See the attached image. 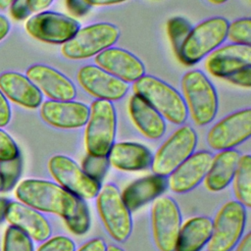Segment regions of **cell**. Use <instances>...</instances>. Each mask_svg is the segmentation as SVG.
Here are the masks:
<instances>
[{
    "label": "cell",
    "instance_id": "83f0119b",
    "mask_svg": "<svg viewBox=\"0 0 251 251\" xmlns=\"http://www.w3.org/2000/svg\"><path fill=\"white\" fill-rule=\"evenodd\" d=\"M191 28L192 26L190 23L182 17H174L168 21L167 31L171 44L176 56Z\"/></svg>",
    "mask_w": 251,
    "mask_h": 251
},
{
    "label": "cell",
    "instance_id": "d4e9b609",
    "mask_svg": "<svg viewBox=\"0 0 251 251\" xmlns=\"http://www.w3.org/2000/svg\"><path fill=\"white\" fill-rule=\"evenodd\" d=\"M240 154L233 149L222 150L212 158V162L204 178L206 188L219 192L226 188L232 180Z\"/></svg>",
    "mask_w": 251,
    "mask_h": 251
},
{
    "label": "cell",
    "instance_id": "bcb514c9",
    "mask_svg": "<svg viewBox=\"0 0 251 251\" xmlns=\"http://www.w3.org/2000/svg\"><path fill=\"white\" fill-rule=\"evenodd\" d=\"M106 251H125L123 248L117 246V245H114V244H111V245H107V248H106Z\"/></svg>",
    "mask_w": 251,
    "mask_h": 251
},
{
    "label": "cell",
    "instance_id": "ffe728a7",
    "mask_svg": "<svg viewBox=\"0 0 251 251\" xmlns=\"http://www.w3.org/2000/svg\"><path fill=\"white\" fill-rule=\"evenodd\" d=\"M5 220L35 241L46 240L52 232L47 219L39 211L22 202H8Z\"/></svg>",
    "mask_w": 251,
    "mask_h": 251
},
{
    "label": "cell",
    "instance_id": "ba28073f",
    "mask_svg": "<svg viewBox=\"0 0 251 251\" xmlns=\"http://www.w3.org/2000/svg\"><path fill=\"white\" fill-rule=\"evenodd\" d=\"M212 222L207 251H231L243 235L246 209L236 200L227 201L219 209Z\"/></svg>",
    "mask_w": 251,
    "mask_h": 251
},
{
    "label": "cell",
    "instance_id": "9c48e42d",
    "mask_svg": "<svg viewBox=\"0 0 251 251\" xmlns=\"http://www.w3.org/2000/svg\"><path fill=\"white\" fill-rule=\"evenodd\" d=\"M197 146V134L193 127L183 125L176 129L159 147L152 158L153 174L167 176L186 160Z\"/></svg>",
    "mask_w": 251,
    "mask_h": 251
},
{
    "label": "cell",
    "instance_id": "d590c367",
    "mask_svg": "<svg viewBox=\"0 0 251 251\" xmlns=\"http://www.w3.org/2000/svg\"><path fill=\"white\" fill-rule=\"evenodd\" d=\"M66 4L69 11L76 17L84 16L90 9L82 0H66Z\"/></svg>",
    "mask_w": 251,
    "mask_h": 251
},
{
    "label": "cell",
    "instance_id": "d6986e66",
    "mask_svg": "<svg viewBox=\"0 0 251 251\" xmlns=\"http://www.w3.org/2000/svg\"><path fill=\"white\" fill-rule=\"evenodd\" d=\"M247 67H251L250 45L226 44L216 48L205 60L208 73L221 78Z\"/></svg>",
    "mask_w": 251,
    "mask_h": 251
},
{
    "label": "cell",
    "instance_id": "b9f144b4",
    "mask_svg": "<svg viewBox=\"0 0 251 251\" xmlns=\"http://www.w3.org/2000/svg\"><path fill=\"white\" fill-rule=\"evenodd\" d=\"M235 251H251V233H246L235 246Z\"/></svg>",
    "mask_w": 251,
    "mask_h": 251
},
{
    "label": "cell",
    "instance_id": "484cf974",
    "mask_svg": "<svg viewBox=\"0 0 251 251\" xmlns=\"http://www.w3.org/2000/svg\"><path fill=\"white\" fill-rule=\"evenodd\" d=\"M212 228L213 222L209 217L188 219L179 228L174 251H201L211 237Z\"/></svg>",
    "mask_w": 251,
    "mask_h": 251
},
{
    "label": "cell",
    "instance_id": "5b68a950",
    "mask_svg": "<svg viewBox=\"0 0 251 251\" xmlns=\"http://www.w3.org/2000/svg\"><path fill=\"white\" fill-rule=\"evenodd\" d=\"M84 131L87 154L107 156L115 143L117 115L112 102L94 100L89 107V115Z\"/></svg>",
    "mask_w": 251,
    "mask_h": 251
},
{
    "label": "cell",
    "instance_id": "60d3db41",
    "mask_svg": "<svg viewBox=\"0 0 251 251\" xmlns=\"http://www.w3.org/2000/svg\"><path fill=\"white\" fill-rule=\"evenodd\" d=\"M86 5L89 7L95 6H110V5H116L123 2H126L127 0H82Z\"/></svg>",
    "mask_w": 251,
    "mask_h": 251
},
{
    "label": "cell",
    "instance_id": "d6a6232c",
    "mask_svg": "<svg viewBox=\"0 0 251 251\" xmlns=\"http://www.w3.org/2000/svg\"><path fill=\"white\" fill-rule=\"evenodd\" d=\"M36 251H75V244L68 236L56 235L44 240Z\"/></svg>",
    "mask_w": 251,
    "mask_h": 251
},
{
    "label": "cell",
    "instance_id": "7402d4cb",
    "mask_svg": "<svg viewBox=\"0 0 251 251\" xmlns=\"http://www.w3.org/2000/svg\"><path fill=\"white\" fill-rule=\"evenodd\" d=\"M0 90L5 97L27 109H36L42 103V93L24 75L6 72L0 75Z\"/></svg>",
    "mask_w": 251,
    "mask_h": 251
},
{
    "label": "cell",
    "instance_id": "74e56055",
    "mask_svg": "<svg viewBox=\"0 0 251 251\" xmlns=\"http://www.w3.org/2000/svg\"><path fill=\"white\" fill-rule=\"evenodd\" d=\"M11 119V108L6 97L0 90V127L7 126Z\"/></svg>",
    "mask_w": 251,
    "mask_h": 251
},
{
    "label": "cell",
    "instance_id": "ab89813d",
    "mask_svg": "<svg viewBox=\"0 0 251 251\" xmlns=\"http://www.w3.org/2000/svg\"><path fill=\"white\" fill-rule=\"evenodd\" d=\"M53 0H26V5L29 12L39 13L48 8Z\"/></svg>",
    "mask_w": 251,
    "mask_h": 251
},
{
    "label": "cell",
    "instance_id": "2e32d148",
    "mask_svg": "<svg viewBox=\"0 0 251 251\" xmlns=\"http://www.w3.org/2000/svg\"><path fill=\"white\" fill-rule=\"evenodd\" d=\"M94 62L97 67L126 82H134L145 74L141 60L127 50L109 47L98 53Z\"/></svg>",
    "mask_w": 251,
    "mask_h": 251
},
{
    "label": "cell",
    "instance_id": "8992f818",
    "mask_svg": "<svg viewBox=\"0 0 251 251\" xmlns=\"http://www.w3.org/2000/svg\"><path fill=\"white\" fill-rule=\"evenodd\" d=\"M96 208L108 234L117 242L126 241L132 230V217L115 184L101 186L96 195Z\"/></svg>",
    "mask_w": 251,
    "mask_h": 251
},
{
    "label": "cell",
    "instance_id": "4316f807",
    "mask_svg": "<svg viewBox=\"0 0 251 251\" xmlns=\"http://www.w3.org/2000/svg\"><path fill=\"white\" fill-rule=\"evenodd\" d=\"M233 193L240 204L245 208L251 207V156L240 155L233 175Z\"/></svg>",
    "mask_w": 251,
    "mask_h": 251
},
{
    "label": "cell",
    "instance_id": "8fae6325",
    "mask_svg": "<svg viewBox=\"0 0 251 251\" xmlns=\"http://www.w3.org/2000/svg\"><path fill=\"white\" fill-rule=\"evenodd\" d=\"M48 170L60 186L83 200L96 197L102 186L89 177L73 159L65 155L52 156L48 161Z\"/></svg>",
    "mask_w": 251,
    "mask_h": 251
},
{
    "label": "cell",
    "instance_id": "9a60e30c",
    "mask_svg": "<svg viewBox=\"0 0 251 251\" xmlns=\"http://www.w3.org/2000/svg\"><path fill=\"white\" fill-rule=\"evenodd\" d=\"M25 76L50 100L68 101L73 100L76 95L73 81L49 66L41 64L30 66L25 72Z\"/></svg>",
    "mask_w": 251,
    "mask_h": 251
},
{
    "label": "cell",
    "instance_id": "277c9868",
    "mask_svg": "<svg viewBox=\"0 0 251 251\" xmlns=\"http://www.w3.org/2000/svg\"><path fill=\"white\" fill-rule=\"evenodd\" d=\"M227 26L226 19L214 17L192 27L176 56L180 63L192 66L208 56L226 39Z\"/></svg>",
    "mask_w": 251,
    "mask_h": 251
},
{
    "label": "cell",
    "instance_id": "f35d334b",
    "mask_svg": "<svg viewBox=\"0 0 251 251\" xmlns=\"http://www.w3.org/2000/svg\"><path fill=\"white\" fill-rule=\"evenodd\" d=\"M11 6V13L15 19L22 20L25 18L29 13V10L26 5V0H16Z\"/></svg>",
    "mask_w": 251,
    "mask_h": 251
},
{
    "label": "cell",
    "instance_id": "e0dca14e",
    "mask_svg": "<svg viewBox=\"0 0 251 251\" xmlns=\"http://www.w3.org/2000/svg\"><path fill=\"white\" fill-rule=\"evenodd\" d=\"M89 107L84 103L68 100H47L41 103L40 116L51 126L74 129L83 126L88 119Z\"/></svg>",
    "mask_w": 251,
    "mask_h": 251
},
{
    "label": "cell",
    "instance_id": "5bb4252c",
    "mask_svg": "<svg viewBox=\"0 0 251 251\" xmlns=\"http://www.w3.org/2000/svg\"><path fill=\"white\" fill-rule=\"evenodd\" d=\"M76 78L81 88L98 100H120L129 88L127 82L115 77L96 65L81 67L77 71Z\"/></svg>",
    "mask_w": 251,
    "mask_h": 251
},
{
    "label": "cell",
    "instance_id": "603a6c76",
    "mask_svg": "<svg viewBox=\"0 0 251 251\" xmlns=\"http://www.w3.org/2000/svg\"><path fill=\"white\" fill-rule=\"evenodd\" d=\"M107 157L109 164L115 169L125 172H134L149 168L153 155L142 144L125 141L114 143Z\"/></svg>",
    "mask_w": 251,
    "mask_h": 251
},
{
    "label": "cell",
    "instance_id": "f546056e",
    "mask_svg": "<svg viewBox=\"0 0 251 251\" xmlns=\"http://www.w3.org/2000/svg\"><path fill=\"white\" fill-rule=\"evenodd\" d=\"M22 172L21 156L11 160L0 161V180L1 191L11 190L17 183Z\"/></svg>",
    "mask_w": 251,
    "mask_h": 251
},
{
    "label": "cell",
    "instance_id": "7dc6e473",
    "mask_svg": "<svg viewBox=\"0 0 251 251\" xmlns=\"http://www.w3.org/2000/svg\"><path fill=\"white\" fill-rule=\"evenodd\" d=\"M210 3H212V4H215V5H221V4H223V3H225V2H226L227 0H208Z\"/></svg>",
    "mask_w": 251,
    "mask_h": 251
},
{
    "label": "cell",
    "instance_id": "f6af8a7d",
    "mask_svg": "<svg viewBox=\"0 0 251 251\" xmlns=\"http://www.w3.org/2000/svg\"><path fill=\"white\" fill-rule=\"evenodd\" d=\"M16 0H0V9L4 10L11 6Z\"/></svg>",
    "mask_w": 251,
    "mask_h": 251
},
{
    "label": "cell",
    "instance_id": "ac0fdd59",
    "mask_svg": "<svg viewBox=\"0 0 251 251\" xmlns=\"http://www.w3.org/2000/svg\"><path fill=\"white\" fill-rule=\"evenodd\" d=\"M213 155L209 151L193 152L169 175L168 187L175 193H185L195 188L208 172Z\"/></svg>",
    "mask_w": 251,
    "mask_h": 251
},
{
    "label": "cell",
    "instance_id": "30bf717a",
    "mask_svg": "<svg viewBox=\"0 0 251 251\" xmlns=\"http://www.w3.org/2000/svg\"><path fill=\"white\" fill-rule=\"evenodd\" d=\"M181 226L177 203L169 196H159L151 209V227L155 246L159 251H174Z\"/></svg>",
    "mask_w": 251,
    "mask_h": 251
},
{
    "label": "cell",
    "instance_id": "e575fe53",
    "mask_svg": "<svg viewBox=\"0 0 251 251\" xmlns=\"http://www.w3.org/2000/svg\"><path fill=\"white\" fill-rule=\"evenodd\" d=\"M224 79L226 81L240 86L244 88H250L251 86V67H247L244 69H241L237 72H234L227 76H226Z\"/></svg>",
    "mask_w": 251,
    "mask_h": 251
},
{
    "label": "cell",
    "instance_id": "4fadbf2b",
    "mask_svg": "<svg viewBox=\"0 0 251 251\" xmlns=\"http://www.w3.org/2000/svg\"><path fill=\"white\" fill-rule=\"evenodd\" d=\"M251 135V110L244 109L231 113L209 129L207 143L210 148L222 151L232 149L246 141Z\"/></svg>",
    "mask_w": 251,
    "mask_h": 251
},
{
    "label": "cell",
    "instance_id": "7bdbcfd3",
    "mask_svg": "<svg viewBox=\"0 0 251 251\" xmlns=\"http://www.w3.org/2000/svg\"><path fill=\"white\" fill-rule=\"evenodd\" d=\"M10 30V23L6 17L0 15V41L8 34Z\"/></svg>",
    "mask_w": 251,
    "mask_h": 251
},
{
    "label": "cell",
    "instance_id": "1f68e13d",
    "mask_svg": "<svg viewBox=\"0 0 251 251\" xmlns=\"http://www.w3.org/2000/svg\"><path fill=\"white\" fill-rule=\"evenodd\" d=\"M226 38L235 44H251V20L243 18L228 23Z\"/></svg>",
    "mask_w": 251,
    "mask_h": 251
},
{
    "label": "cell",
    "instance_id": "836d02e7",
    "mask_svg": "<svg viewBox=\"0 0 251 251\" xmlns=\"http://www.w3.org/2000/svg\"><path fill=\"white\" fill-rule=\"evenodd\" d=\"M19 155V148L14 139L6 131L0 129V161L11 160Z\"/></svg>",
    "mask_w": 251,
    "mask_h": 251
},
{
    "label": "cell",
    "instance_id": "6da1fadb",
    "mask_svg": "<svg viewBox=\"0 0 251 251\" xmlns=\"http://www.w3.org/2000/svg\"><path fill=\"white\" fill-rule=\"evenodd\" d=\"M20 202L39 212L60 216L68 229L75 235H83L90 228V214L85 201L70 193L58 183L28 178L16 188Z\"/></svg>",
    "mask_w": 251,
    "mask_h": 251
},
{
    "label": "cell",
    "instance_id": "52a82bcc",
    "mask_svg": "<svg viewBox=\"0 0 251 251\" xmlns=\"http://www.w3.org/2000/svg\"><path fill=\"white\" fill-rule=\"evenodd\" d=\"M120 37V29L110 23H96L79 28L62 44V54L70 60H82L112 47Z\"/></svg>",
    "mask_w": 251,
    "mask_h": 251
},
{
    "label": "cell",
    "instance_id": "4dcf8cb0",
    "mask_svg": "<svg viewBox=\"0 0 251 251\" xmlns=\"http://www.w3.org/2000/svg\"><path fill=\"white\" fill-rule=\"evenodd\" d=\"M109 160L107 156H94L86 154L81 161L80 168L92 179L101 183L109 169Z\"/></svg>",
    "mask_w": 251,
    "mask_h": 251
},
{
    "label": "cell",
    "instance_id": "8d00e7d4",
    "mask_svg": "<svg viewBox=\"0 0 251 251\" xmlns=\"http://www.w3.org/2000/svg\"><path fill=\"white\" fill-rule=\"evenodd\" d=\"M107 244L101 237H95L87 240L75 251H106Z\"/></svg>",
    "mask_w": 251,
    "mask_h": 251
},
{
    "label": "cell",
    "instance_id": "ee69618b",
    "mask_svg": "<svg viewBox=\"0 0 251 251\" xmlns=\"http://www.w3.org/2000/svg\"><path fill=\"white\" fill-rule=\"evenodd\" d=\"M8 202L9 201L7 199L0 197V223H2L3 220L5 219V212H6Z\"/></svg>",
    "mask_w": 251,
    "mask_h": 251
},
{
    "label": "cell",
    "instance_id": "c3c4849f",
    "mask_svg": "<svg viewBox=\"0 0 251 251\" xmlns=\"http://www.w3.org/2000/svg\"><path fill=\"white\" fill-rule=\"evenodd\" d=\"M0 191H1V180H0Z\"/></svg>",
    "mask_w": 251,
    "mask_h": 251
},
{
    "label": "cell",
    "instance_id": "3957f363",
    "mask_svg": "<svg viewBox=\"0 0 251 251\" xmlns=\"http://www.w3.org/2000/svg\"><path fill=\"white\" fill-rule=\"evenodd\" d=\"M182 98L187 113L198 126L210 124L218 112V95L213 83L199 70L185 73L181 78Z\"/></svg>",
    "mask_w": 251,
    "mask_h": 251
},
{
    "label": "cell",
    "instance_id": "cb8c5ba5",
    "mask_svg": "<svg viewBox=\"0 0 251 251\" xmlns=\"http://www.w3.org/2000/svg\"><path fill=\"white\" fill-rule=\"evenodd\" d=\"M128 113L136 128L149 139H158L166 131L165 119L144 99L132 94L128 101Z\"/></svg>",
    "mask_w": 251,
    "mask_h": 251
},
{
    "label": "cell",
    "instance_id": "f1b7e54d",
    "mask_svg": "<svg viewBox=\"0 0 251 251\" xmlns=\"http://www.w3.org/2000/svg\"><path fill=\"white\" fill-rule=\"evenodd\" d=\"M3 251H34L31 238L19 228L10 226L7 227L4 240Z\"/></svg>",
    "mask_w": 251,
    "mask_h": 251
},
{
    "label": "cell",
    "instance_id": "7c38bea8",
    "mask_svg": "<svg viewBox=\"0 0 251 251\" xmlns=\"http://www.w3.org/2000/svg\"><path fill=\"white\" fill-rule=\"evenodd\" d=\"M25 30L33 38L52 44H64L80 28L78 22L56 12H39L25 23Z\"/></svg>",
    "mask_w": 251,
    "mask_h": 251
},
{
    "label": "cell",
    "instance_id": "7a4b0ae2",
    "mask_svg": "<svg viewBox=\"0 0 251 251\" xmlns=\"http://www.w3.org/2000/svg\"><path fill=\"white\" fill-rule=\"evenodd\" d=\"M132 89L170 123L182 125L186 121L188 113L182 96L167 82L144 75L133 82Z\"/></svg>",
    "mask_w": 251,
    "mask_h": 251
},
{
    "label": "cell",
    "instance_id": "44dd1931",
    "mask_svg": "<svg viewBox=\"0 0 251 251\" xmlns=\"http://www.w3.org/2000/svg\"><path fill=\"white\" fill-rule=\"evenodd\" d=\"M168 188V179L159 175H149L130 182L122 192V198L130 212L161 196Z\"/></svg>",
    "mask_w": 251,
    "mask_h": 251
}]
</instances>
